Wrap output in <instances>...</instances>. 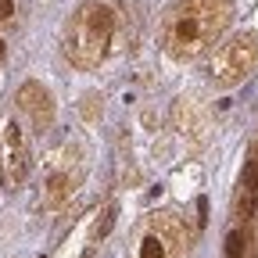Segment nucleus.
<instances>
[{"instance_id":"f257e3e1","label":"nucleus","mask_w":258,"mask_h":258,"mask_svg":"<svg viewBox=\"0 0 258 258\" xmlns=\"http://www.w3.org/2000/svg\"><path fill=\"white\" fill-rule=\"evenodd\" d=\"M233 22L230 0H172L161 18V50L172 61H198Z\"/></svg>"},{"instance_id":"f03ea898","label":"nucleus","mask_w":258,"mask_h":258,"mask_svg":"<svg viewBox=\"0 0 258 258\" xmlns=\"http://www.w3.org/2000/svg\"><path fill=\"white\" fill-rule=\"evenodd\" d=\"M115 22L118 15L111 8V0H83L64 25V57L79 72L101 69V61L108 57L115 40Z\"/></svg>"},{"instance_id":"7ed1b4c3","label":"nucleus","mask_w":258,"mask_h":258,"mask_svg":"<svg viewBox=\"0 0 258 258\" xmlns=\"http://www.w3.org/2000/svg\"><path fill=\"white\" fill-rule=\"evenodd\" d=\"M194 226L179 212H151L133 233L129 258H190Z\"/></svg>"},{"instance_id":"20e7f679","label":"nucleus","mask_w":258,"mask_h":258,"mask_svg":"<svg viewBox=\"0 0 258 258\" xmlns=\"http://www.w3.org/2000/svg\"><path fill=\"white\" fill-rule=\"evenodd\" d=\"M86 179V147L79 140H61L47 161H43V179H40V208L57 212L64 201H72V194Z\"/></svg>"},{"instance_id":"39448f33","label":"nucleus","mask_w":258,"mask_h":258,"mask_svg":"<svg viewBox=\"0 0 258 258\" xmlns=\"http://www.w3.org/2000/svg\"><path fill=\"white\" fill-rule=\"evenodd\" d=\"M254 64H258V36L254 32H237V36L215 47L208 61V79L215 90H233L254 72Z\"/></svg>"},{"instance_id":"423d86ee","label":"nucleus","mask_w":258,"mask_h":258,"mask_svg":"<svg viewBox=\"0 0 258 258\" xmlns=\"http://www.w3.org/2000/svg\"><path fill=\"white\" fill-rule=\"evenodd\" d=\"M0 172H4V179L11 186L25 183L32 172V147H29V137L15 115L0 122Z\"/></svg>"},{"instance_id":"0eeeda50","label":"nucleus","mask_w":258,"mask_h":258,"mask_svg":"<svg viewBox=\"0 0 258 258\" xmlns=\"http://www.w3.org/2000/svg\"><path fill=\"white\" fill-rule=\"evenodd\" d=\"M172 125L179 129V137L190 147H205L208 137H212V111L198 97H179L172 104Z\"/></svg>"},{"instance_id":"6e6552de","label":"nucleus","mask_w":258,"mask_h":258,"mask_svg":"<svg viewBox=\"0 0 258 258\" xmlns=\"http://www.w3.org/2000/svg\"><path fill=\"white\" fill-rule=\"evenodd\" d=\"M15 104H18V111L32 122L36 133H43V129L54 125V97H50V90H47L43 83H32V79L22 83L18 93H15Z\"/></svg>"},{"instance_id":"1a4fd4ad","label":"nucleus","mask_w":258,"mask_h":258,"mask_svg":"<svg viewBox=\"0 0 258 258\" xmlns=\"http://www.w3.org/2000/svg\"><path fill=\"white\" fill-rule=\"evenodd\" d=\"M258 215V151L247 158L244 176H240V190H237V219L251 222Z\"/></svg>"},{"instance_id":"9d476101","label":"nucleus","mask_w":258,"mask_h":258,"mask_svg":"<svg viewBox=\"0 0 258 258\" xmlns=\"http://www.w3.org/2000/svg\"><path fill=\"white\" fill-rule=\"evenodd\" d=\"M247 254V230L237 226V230L226 237V258H244Z\"/></svg>"},{"instance_id":"9b49d317","label":"nucleus","mask_w":258,"mask_h":258,"mask_svg":"<svg viewBox=\"0 0 258 258\" xmlns=\"http://www.w3.org/2000/svg\"><path fill=\"white\" fill-rule=\"evenodd\" d=\"M15 22V0H0V25Z\"/></svg>"},{"instance_id":"f8f14e48","label":"nucleus","mask_w":258,"mask_h":258,"mask_svg":"<svg viewBox=\"0 0 258 258\" xmlns=\"http://www.w3.org/2000/svg\"><path fill=\"white\" fill-rule=\"evenodd\" d=\"M4 54H8V47H4V40H0V61H4Z\"/></svg>"}]
</instances>
